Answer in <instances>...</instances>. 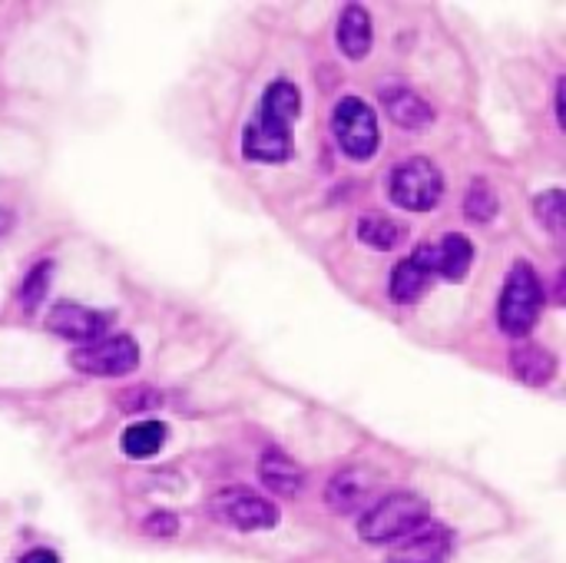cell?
<instances>
[{"mask_svg": "<svg viewBox=\"0 0 566 563\" xmlns=\"http://www.w3.org/2000/svg\"><path fill=\"white\" fill-rule=\"evenodd\" d=\"M209 514L235 531H272L279 528V508L272 501H265L262 494L249 491V488H222L209 498Z\"/></svg>", "mask_w": 566, "mask_h": 563, "instance_id": "cell-6", "label": "cell"}, {"mask_svg": "<svg viewBox=\"0 0 566 563\" xmlns=\"http://www.w3.org/2000/svg\"><path fill=\"white\" fill-rule=\"evenodd\" d=\"M381 106L391 116V123L401 129H424L434 119V110L411 86H401V83L381 86Z\"/></svg>", "mask_w": 566, "mask_h": 563, "instance_id": "cell-10", "label": "cell"}, {"mask_svg": "<svg viewBox=\"0 0 566 563\" xmlns=\"http://www.w3.org/2000/svg\"><path fill=\"white\" fill-rule=\"evenodd\" d=\"M259 481H262L272 494H279V498H285V501L298 498L302 488H305L302 468H298L285 451H279V448H269V451L259 458Z\"/></svg>", "mask_w": 566, "mask_h": 563, "instance_id": "cell-12", "label": "cell"}, {"mask_svg": "<svg viewBox=\"0 0 566 563\" xmlns=\"http://www.w3.org/2000/svg\"><path fill=\"white\" fill-rule=\"evenodd\" d=\"M143 531H146L149 538H163V541H169V538H176V534H179V521H176V514H169V511H153V514L143 521Z\"/></svg>", "mask_w": 566, "mask_h": 563, "instance_id": "cell-22", "label": "cell"}, {"mask_svg": "<svg viewBox=\"0 0 566 563\" xmlns=\"http://www.w3.org/2000/svg\"><path fill=\"white\" fill-rule=\"evenodd\" d=\"M50 279H53V262H50V259L36 262V265L27 272V279H23V285H20L23 312H36V305L43 302V295H46V289H50Z\"/></svg>", "mask_w": 566, "mask_h": 563, "instance_id": "cell-21", "label": "cell"}, {"mask_svg": "<svg viewBox=\"0 0 566 563\" xmlns=\"http://www.w3.org/2000/svg\"><path fill=\"white\" fill-rule=\"evenodd\" d=\"M10 226H13V216H10L7 209H0V239H3V232H7Z\"/></svg>", "mask_w": 566, "mask_h": 563, "instance_id": "cell-25", "label": "cell"}, {"mask_svg": "<svg viewBox=\"0 0 566 563\" xmlns=\"http://www.w3.org/2000/svg\"><path fill=\"white\" fill-rule=\"evenodd\" d=\"M46 329L66 342H96L106 332V315L80 305V302H56L46 312Z\"/></svg>", "mask_w": 566, "mask_h": 563, "instance_id": "cell-9", "label": "cell"}, {"mask_svg": "<svg viewBox=\"0 0 566 563\" xmlns=\"http://www.w3.org/2000/svg\"><path fill=\"white\" fill-rule=\"evenodd\" d=\"M438 246V275L444 282H464L474 265V242L461 232H448Z\"/></svg>", "mask_w": 566, "mask_h": 563, "instance_id": "cell-16", "label": "cell"}, {"mask_svg": "<svg viewBox=\"0 0 566 563\" xmlns=\"http://www.w3.org/2000/svg\"><path fill=\"white\" fill-rule=\"evenodd\" d=\"M371 488H375V481H371V475H368L365 468H348V471H342V475L328 484L325 501H328L332 511L352 514V511H361V504L368 501Z\"/></svg>", "mask_w": 566, "mask_h": 563, "instance_id": "cell-15", "label": "cell"}, {"mask_svg": "<svg viewBox=\"0 0 566 563\" xmlns=\"http://www.w3.org/2000/svg\"><path fill=\"white\" fill-rule=\"evenodd\" d=\"M428 521H431V504L421 494L395 491L358 518V538L365 544H395L428 528Z\"/></svg>", "mask_w": 566, "mask_h": 563, "instance_id": "cell-2", "label": "cell"}, {"mask_svg": "<svg viewBox=\"0 0 566 563\" xmlns=\"http://www.w3.org/2000/svg\"><path fill=\"white\" fill-rule=\"evenodd\" d=\"M434 279H438V246L434 242H421L408 259H401L391 269L388 295L398 305H411V302H418L431 289Z\"/></svg>", "mask_w": 566, "mask_h": 563, "instance_id": "cell-8", "label": "cell"}, {"mask_svg": "<svg viewBox=\"0 0 566 563\" xmlns=\"http://www.w3.org/2000/svg\"><path fill=\"white\" fill-rule=\"evenodd\" d=\"M358 239L368 246V249H378V252H388V249H398L405 239H408V229L391 219V216H378V212H368L358 219Z\"/></svg>", "mask_w": 566, "mask_h": 563, "instance_id": "cell-17", "label": "cell"}, {"mask_svg": "<svg viewBox=\"0 0 566 563\" xmlns=\"http://www.w3.org/2000/svg\"><path fill=\"white\" fill-rule=\"evenodd\" d=\"M70 365L80 375H96V378H123L129 372H136L139 365V345L129 335H109V338H96L86 342L80 348H73Z\"/></svg>", "mask_w": 566, "mask_h": 563, "instance_id": "cell-7", "label": "cell"}, {"mask_svg": "<svg viewBox=\"0 0 566 563\" xmlns=\"http://www.w3.org/2000/svg\"><path fill=\"white\" fill-rule=\"evenodd\" d=\"M564 86H566V80L560 76V80H557V123H560V126H566V119H564Z\"/></svg>", "mask_w": 566, "mask_h": 563, "instance_id": "cell-24", "label": "cell"}, {"mask_svg": "<svg viewBox=\"0 0 566 563\" xmlns=\"http://www.w3.org/2000/svg\"><path fill=\"white\" fill-rule=\"evenodd\" d=\"M166 435H169V431H166L163 421H136V425H129V428L123 431L119 445H123V455H126V458L146 461V458H153V455L163 451Z\"/></svg>", "mask_w": 566, "mask_h": 563, "instance_id": "cell-18", "label": "cell"}, {"mask_svg": "<svg viewBox=\"0 0 566 563\" xmlns=\"http://www.w3.org/2000/svg\"><path fill=\"white\" fill-rule=\"evenodd\" d=\"M544 285L531 262H514L497 302V325L511 338H527L544 312Z\"/></svg>", "mask_w": 566, "mask_h": 563, "instance_id": "cell-3", "label": "cell"}, {"mask_svg": "<svg viewBox=\"0 0 566 563\" xmlns=\"http://www.w3.org/2000/svg\"><path fill=\"white\" fill-rule=\"evenodd\" d=\"M448 557H451V534L444 528H421L388 554V563H444Z\"/></svg>", "mask_w": 566, "mask_h": 563, "instance_id": "cell-11", "label": "cell"}, {"mask_svg": "<svg viewBox=\"0 0 566 563\" xmlns=\"http://www.w3.org/2000/svg\"><path fill=\"white\" fill-rule=\"evenodd\" d=\"M534 216L541 219V226L554 236H560L566 229V192L564 189H547L534 196Z\"/></svg>", "mask_w": 566, "mask_h": 563, "instance_id": "cell-20", "label": "cell"}, {"mask_svg": "<svg viewBox=\"0 0 566 563\" xmlns=\"http://www.w3.org/2000/svg\"><path fill=\"white\" fill-rule=\"evenodd\" d=\"M332 129H335V143L338 149L355 159L365 163L378 153L381 143V129H378V113L361 100V96H342L332 110Z\"/></svg>", "mask_w": 566, "mask_h": 563, "instance_id": "cell-5", "label": "cell"}, {"mask_svg": "<svg viewBox=\"0 0 566 563\" xmlns=\"http://www.w3.org/2000/svg\"><path fill=\"white\" fill-rule=\"evenodd\" d=\"M338 50L348 60H365L371 53V13L361 3H348L338 17V30H335Z\"/></svg>", "mask_w": 566, "mask_h": 563, "instance_id": "cell-13", "label": "cell"}, {"mask_svg": "<svg viewBox=\"0 0 566 563\" xmlns=\"http://www.w3.org/2000/svg\"><path fill=\"white\" fill-rule=\"evenodd\" d=\"M511 372H514L524 385L544 388V385H551V382L557 378V358H554V352L544 348V345H517V348L511 352Z\"/></svg>", "mask_w": 566, "mask_h": 563, "instance_id": "cell-14", "label": "cell"}, {"mask_svg": "<svg viewBox=\"0 0 566 563\" xmlns=\"http://www.w3.org/2000/svg\"><path fill=\"white\" fill-rule=\"evenodd\" d=\"M388 196L398 209L431 212L444 196V176L428 156H408L391 169Z\"/></svg>", "mask_w": 566, "mask_h": 563, "instance_id": "cell-4", "label": "cell"}, {"mask_svg": "<svg viewBox=\"0 0 566 563\" xmlns=\"http://www.w3.org/2000/svg\"><path fill=\"white\" fill-rule=\"evenodd\" d=\"M17 563H60V557H56L53 551H40V548H36V551L23 554Z\"/></svg>", "mask_w": 566, "mask_h": 563, "instance_id": "cell-23", "label": "cell"}, {"mask_svg": "<svg viewBox=\"0 0 566 563\" xmlns=\"http://www.w3.org/2000/svg\"><path fill=\"white\" fill-rule=\"evenodd\" d=\"M302 116V93L292 80H272L242 126V156L249 163L279 166L295 153V123Z\"/></svg>", "mask_w": 566, "mask_h": 563, "instance_id": "cell-1", "label": "cell"}, {"mask_svg": "<svg viewBox=\"0 0 566 563\" xmlns=\"http://www.w3.org/2000/svg\"><path fill=\"white\" fill-rule=\"evenodd\" d=\"M501 212V199H497V189L488 183V179H474L468 186V196H464V216L478 226H488L494 222Z\"/></svg>", "mask_w": 566, "mask_h": 563, "instance_id": "cell-19", "label": "cell"}]
</instances>
